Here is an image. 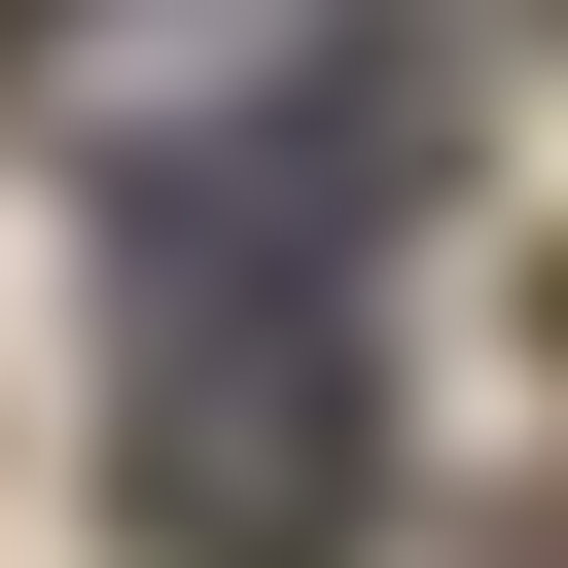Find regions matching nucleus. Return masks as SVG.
I'll list each match as a JSON object with an SVG mask.
<instances>
[{"label":"nucleus","mask_w":568,"mask_h":568,"mask_svg":"<svg viewBox=\"0 0 568 568\" xmlns=\"http://www.w3.org/2000/svg\"><path fill=\"white\" fill-rule=\"evenodd\" d=\"M106 532L142 568H355L390 532V355H355V284L284 248H142V390H106Z\"/></svg>","instance_id":"f257e3e1"},{"label":"nucleus","mask_w":568,"mask_h":568,"mask_svg":"<svg viewBox=\"0 0 568 568\" xmlns=\"http://www.w3.org/2000/svg\"><path fill=\"white\" fill-rule=\"evenodd\" d=\"M0 71H36V0H0Z\"/></svg>","instance_id":"f03ea898"},{"label":"nucleus","mask_w":568,"mask_h":568,"mask_svg":"<svg viewBox=\"0 0 568 568\" xmlns=\"http://www.w3.org/2000/svg\"><path fill=\"white\" fill-rule=\"evenodd\" d=\"M532 320H568V284H532Z\"/></svg>","instance_id":"7ed1b4c3"}]
</instances>
